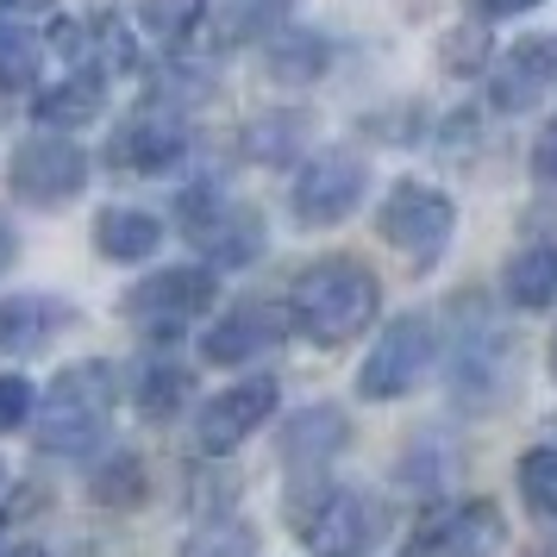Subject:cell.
Returning a JSON list of instances; mask_svg holds the SVG:
<instances>
[{"instance_id":"cell-34","label":"cell","mask_w":557,"mask_h":557,"mask_svg":"<svg viewBox=\"0 0 557 557\" xmlns=\"http://www.w3.org/2000/svg\"><path fill=\"white\" fill-rule=\"evenodd\" d=\"M26 7H45V0H0V13H26Z\"/></svg>"},{"instance_id":"cell-5","label":"cell","mask_w":557,"mask_h":557,"mask_svg":"<svg viewBox=\"0 0 557 557\" xmlns=\"http://www.w3.org/2000/svg\"><path fill=\"white\" fill-rule=\"evenodd\" d=\"M382 245H395V251L413 263V270H432L445 245H451V226H457V207L451 195H438L432 182H401L388 201H382Z\"/></svg>"},{"instance_id":"cell-33","label":"cell","mask_w":557,"mask_h":557,"mask_svg":"<svg viewBox=\"0 0 557 557\" xmlns=\"http://www.w3.org/2000/svg\"><path fill=\"white\" fill-rule=\"evenodd\" d=\"M13 263V232H7V220H0V270Z\"/></svg>"},{"instance_id":"cell-18","label":"cell","mask_w":557,"mask_h":557,"mask_svg":"<svg viewBox=\"0 0 557 557\" xmlns=\"http://www.w3.org/2000/svg\"><path fill=\"white\" fill-rule=\"evenodd\" d=\"M345 438H351V426H345L338 407H301V413L282 426V463H288V470H320V463L338 457Z\"/></svg>"},{"instance_id":"cell-32","label":"cell","mask_w":557,"mask_h":557,"mask_svg":"<svg viewBox=\"0 0 557 557\" xmlns=\"http://www.w3.org/2000/svg\"><path fill=\"white\" fill-rule=\"evenodd\" d=\"M0 557H51L45 545H32V539H13V545H0Z\"/></svg>"},{"instance_id":"cell-31","label":"cell","mask_w":557,"mask_h":557,"mask_svg":"<svg viewBox=\"0 0 557 557\" xmlns=\"http://www.w3.org/2000/svg\"><path fill=\"white\" fill-rule=\"evenodd\" d=\"M482 20H513V13H532V7H545V0H470Z\"/></svg>"},{"instance_id":"cell-11","label":"cell","mask_w":557,"mask_h":557,"mask_svg":"<svg viewBox=\"0 0 557 557\" xmlns=\"http://www.w3.org/2000/svg\"><path fill=\"white\" fill-rule=\"evenodd\" d=\"M270 413H276V382L270 376L232 382L226 395H213V401L201 407V420H195V445H201L207 457H226V451H238Z\"/></svg>"},{"instance_id":"cell-2","label":"cell","mask_w":557,"mask_h":557,"mask_svg":"<svg viewBox=\"0 0 557 557\" xmlns=\"http://www.w3.org/2000/svg\"><path fill=\"white\" fill-rule=\"evenodd\" d=\"M113 420V370L107 363H70L51 382V395L32 401V438L45 457H82L107 438Z\"/></svg>"},{"instance_id":"cell-1","label":"cell","mask_w":557,"mask_h":557,"mask_svg":"<svg viewBox=\"0 0 557 557\" xmlns=\"http://www.w3.org/2000/svg\"><path fill=\"white\" fill-rule=\"evenodd\" d=\"M382 307V282L357 257H320L288 282V332H301L313 345H351Z\"/></svg>"},{"instance_id":"cell-17","label":"cell","mask_w":557,"mask_h":557,"mask_svg":"<svg viewBox=\"0 0 557 557\" xmlns=\"http://www.w3.org/2000/svg\"><path fill=\"white\" fill-rule=\"evenodd\" d=\"M107 76L101 70H70V76H57L38 101H32V113H38V126H51V132H70L88 126V120H101V107H107Z\"/></svg>"},{"instance_id":"cell-8","label":"cell","mask_w":557,"mask_h":557,"mask_svg":"<svg viewBox=\"0 0 557 557\" xmlns=\"http://www.w3.org/2000/svg\"><path fill=\"white\" fill-rule=\"evenodd\" d=\"M182 226L213 257V270H238V263H251L263 251V220L245 213V207H226L220 188H188L182 195Z\"/></svg>"},{"instance_id":"cell-21","label":"cell","mask_w":557,"mask_h":557,"mask_svg":"<svg viewBox=\"0 0 557 557\" xmlns=\"http://www.w3.org/2000/svg\"><path fill=\"white\" fill-rule=\"evenodd\" d=\"M38 63H45L38 32L20 13H0V95H26L38 82Z\"/></svg>"},{"instance_id":"cell-15","label":"cell","mask_w":557,"mask_h":557,"mask_svg":"<svg viewBox=\"0 0 557 557\" xmlns=\"http://www.w3.org/2000/svg\"><path fill=\"white\" fill-rule=\"evenodd\" d=\"M557 88V38H520L513 51L495 63V76H488V95L502 113H527L539 95H552Z\"/></svg>"},{"instance_id":"cell-6","label":"cell","mask_w":557,"mask_h":557,"mask_svg":"<svg viewBox=\"0 0 557 557\" xmlns=\"http://www.w3.org/2000/svg\"><path fill=\"white\" fill-rule=\"evenodd\" d=\"M213 295L220 288H213V270L207 263H176V270H157V276L138 282L126 295V313L151 338H176L188 320H201L207 307H213Z\"/></svg>"},{"instance_id":"cell-10","label":"cell","mask_w":557,"mask_h":557,"mask_svg":"<svg viewBox=\"0 0 557 557\" xmlns=\"http://www.w3.org/2000/svg\"><path fill=\"white\" fill-rule=\"evenodd\" d=\"M507 545V520L495 502H457L413 532L407 557H495Z\"/></svg>"},{"instance_id":"cell-29","label":"cell","mask_w":557,"mask_h":557,"mask_svg":"<svg viewBox=\"0 0 557 557\" xmlns=\"http://www.w3.org/2000/svg\"><path fill=\"white\" fill-rule=\"evenodd\" d=\"M32 401H38V388L26 376H0V432H20L32 420Z\"/></svg>"},{"instance_id":"cell-24","label":"cell","mask_w":557,"mask_h":557,"mask_svg":"<svg viewBox=\"0 0 557 557\" xmlns=\"http://www.w3.org/2000/svg\"><path fill=\"white\" fill-rule=\"evenodd\" d=\"M182 557H257V532L245 520H207L182 539Z\"/></svg>"},{"instance_id":"cell-7","label":"cell","mask_w":557,"mask_h":557,"mask_svg":"<svg viewBox=\"0 0 557 557\" xmlns=\"http://www.w3.org/2000/svg\"><path fill=\"white\" fill-rule=\"evenodd\" d=\"M82 182H88V157H82V145H70L63 132L26 138V145L13 151V163H7V188L32 207L70 201V195H82Z\"/></svg>"},{"instance_id":"cell-36","label":"cell","mask_w":557,"mask_h":557,"mask_svg":"<svg viewBox=\"0 0 557 557\" xmlns=\"http://www.w3.org/2000/svg\"><path fill=\"white\" fill-rule=\"evenodd\" d=\"M0 495H7V470H0Z\"/></svg>"},{"instance_id":"cell-14","label":"cell","mask_w":557,"mask_h":557,"mask_svg":"<svg viewBox=\"0 0 557 557\" xmlns=\"http://www.w3.org/2000/svg\"><path fill=\"white\" fill-rule=\"evenodd\" d=\"M282 338H288V313L270 301H251V307H232L226 320H213L201 351H207V363H226L232 370V363H251V357L276 351Z\"/></svg>"},{"instance_id":"cell-20","label":"cell","mask_w":557,"mask_h":557,"mask_svg":"<svg viewBox=\"0 0 557 557\" xmlns=\"http://www.w3.org/2000/svg\"><path fill=\"white\" fill-rule=\"evenodd\" d=\"M157 245H163V226H157L151 213H138V207H107L101 220H95V251L107 263H138Z\"/></svg>"},{"instance_id":"cell-27","label":"cell","mask_w":557,"mask_h":557,"mask_svg":"<svg viewBox=\"0 0 557 557\" xmlns=\"http://www.w3.org/2000/svg\"><path fill=\"white\" fill-rule=\"evenodd\" d=\"M520 495L532 513H557V445L520 457Z\"/></svg>"},{"instance_id":"cell-28","label":"cell","mask_w":557,"mask_h":557,"mask_svg":"<svg viewBox=\"0 0 557 557\" xmlns=\"http://www.w3.org/2000/svg\"><path fill=\"white\" fill-rule=\"evenodd\" d=\"M95 502L101 507H132V502H145V476H138V463L132 457H120V463H107V470H95Z\"/></svg>"},{"instance_id":"cell-3","label":"cell","mask_w":557,"mask_h":557,"mask_svg":"<svg viewBox=\"0 0 557 557\" xmlns=\"http://www.w3.org/2000/svg\"><path fill=\"white\" fill-rule=\"evenodd\" d=\"M288 527L313 557H363L382 539V507L357 488H332L313 482L288 502Z\"/></svg>"},{"instance_id":"cell-16","label":"cell","mask_w":557,"mask_h":557,"mask_svg":"<svg viewBox=\"0 0 557 557\" xmlns=\"http://www.w3.org/2000/svg\"><path fill=\"white\" fill-rule=\"evenodd\" d=\"M76 320V307L70 301H57V295H7L0 301V351L13 357V351H45L57 332Z\"/></svg>"},{"instance_id":"cell-22","label":"cell","mask_w":557,"mask_h":557,"mask_svg":"<svg viewBox=\"0 0 557 557\" xmlns=\"http://www.w3.org/2000/svg\"><path fill=\"white\" fill-rule=\"evenodd\" d=\"M132 395H138V413H151V420H170L188 395V370H182L176 357H145V370L132 382Z\"/></svg>"},{"instance_id":"cell-4","label":"cell","mask_w":557,"mask_h":557,"mask_svg":"<svg viewBox=\"0 0 557 557\" xmlns=\"http://www.w3.org/2000/svg\"><path fill=\"white\" fill-rule=\"evenodd\" d=\"M432 357H438L432 320H420V313L388 320L376 332V345L363 351V363H357V395L363 401H401V395H413V382L432 370Z\"/></svg>"},{"instance_id":"cell-9","label":"cell","mask_w":557,"mask_h":557,"mask_svg":"<svg viewBox=\"0 0 557 557\" xmlns=\"http://www.w3.org/2000/svg\"><path fill=\"white\" fill-rule=\"evenodd\" d=\"M363 157L351 151H320L307 163L301 176H295V220L313 232L338 226V220H351L357 201H363Z\"/></svg>"},{"instance_id":"cell-12","label":"cell","mask_w":557,"mask_h":557,"mask_svg":"<svg viewBox=\"0 0 557 557\" xmlns=\"http://www.w3.org/2000/svg\"><path fill=\"white\" fill-rule=\"evenodd\" d=\"M182 157H188V126H182L170 107L132 113L126 126L113 132V145H107V163L113 170H132V176H163V170H176Z\"/></svg>"},{"instance_id":"cell-35","label":"cell","mask_w":557,"mask_h":557,"mask_svg":"<svg viewBox=\"0 0 557 557\" xmlns=\"http://www.w3.org/2000/svg\"><path fill=\"white\" fill-rule=\"evenodd\" d=\"M552 376H557V338H552Z\"/></svg>"},{"instance_id":"cell-19","label":"cell","mask_w":557,"mask_h":557,"mask_svg":"<svg viewBox=\"0 0 557 557\" xmlns=\"http://www.w3.org/2000/svg\"><path fill=\"white\" fill-rule=\"evenodd\" d=\"M502 295H507L513 307H527V313L552 307V301H557V245H527V251L507 257Z\"/></svg>"},{"instance_id":"cell-13","label":"cell","mask_w":557,"mask_h":557,"mask_svg":"<svg viewBox=\"0 0 557 557\" xmlns=\"http://www.w3.org/2000/svg\"><path fill=\"white\" fill-rule=\"evenodd\" d=\"M507 370H513V351L495 332V320L470 313V326H463V338L451 351V395L470 407H495V395L507 388Z\"/></svg>"},{"instance_id":"cell-30","label":"cell","mask_w":557,"mask_h":557,"mask_svg":"<svg viewBox=\"0 0 557 557\" xmlns=\"http://www.w3.org/2000/svg\"><path fill=\"white\" fill-rule=\"evenodd\" d=\"M532 176L545 182V188H557V120L539 132V145H532Z\"/></svg>"},{"instance_id":"cell-23","label":"cell","mask_w":557,"mask_h":557,"mask_svg":"<svg viewBox=\"0 0 557 557\" xmlns=\"http://www.w3.org/2000/svg\"><path fill=\"white\" fill-rule=\"evenodd\" d=\"M307 138H313V126H307L301 113H270V120H257V126L245 132V145H251L257 163H288Z\"/></svg>"},{"instance_id":"cell-25","label":"cell","mask_w":557,"mask_h":557,"mask_svg":"<svg viewBox=\"0 0 557 557\" xmlns=\"http://www.w3.org/2000/svg\"><path fill=\"white\" fill-rule=\"evenodd\" d=\"M138 20L157 45H182L207 20V0H138Z\"/></svg>"},{"instance_id":"cell-26","label":"cell","mask_w":557,"mask_h":557,"mask_svg":"<svg viewBox=\"0 0 557 557\" xmlns=\"http://www.w3.org/2000/svg\"><path fill=\"white\" fill-rule=\"evenodd\" d=\"M270 70H276V82H288V88L313 82L326 70V38H276V45H270Z\"/></svg>"}]
</instances>
